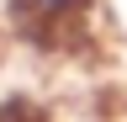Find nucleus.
<instances>
[{
	"label": "nucleus",
	"instance_id": "1",
	"mask_svg": "<svg viewBox=\"0 0 127 122\" xmlns=\"http://www.w3.org/2000/svg\"><path fill=\"white\" fill-rule=\"evenodd\" d=\"M101 0H0V27L32 48L79 42L90 32Z\"/></svg>",
	"mask_w": 127,
	"mask_h": 122
}]
</instances>
